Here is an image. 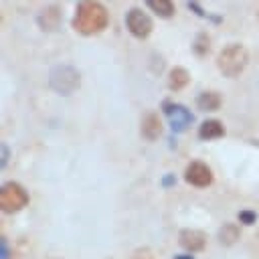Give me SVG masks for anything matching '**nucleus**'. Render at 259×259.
Masks as SVG:
<instances>
[{
  "label": "nucleus",
  "mask_w": 259,
  "mask_h": 259,
  "mask_svg": "<svg viewBox=\"0 0 259 259\" xmlns=\"http://www.w3.org/2000/svg\"><path fill=\"white\" fill-rule=\"evenodd\" d=\"M109 22V14L103 4L99 2H83L77 6V12L73 16V28L79 34L91 36L101 32Z\"/></svg>",
  "instance_id": "1"
},
{
  "label": "nucleus",
  "mask_w": 259,
  "mask_h": 259,
  "mask_svg": "<svg viewBox=\"0 0 259 259\" xmlns=\"http://www.w3.org/2000/svg\"><path fill=\"white\" fill-rule=\"evenodd\" d=\"M247 63H249V53L243 45L239 42H233V45H227L219 57H217V65H219V71L225 75V77H239L245 69H247Z\"/></svg>",
  "instance_id": "2"
},
{
  "label": "nucleus",
  "mask_w": 259,
  "mask_h": 259,
  "mask_svg": "<svg viewBox=\"0 0 259 259\" xmlns=\"http://www.w3.org/2000/svg\"><path fill=\"white\" fill-rule=\"evenodd\" d=\"M26 204H28V192H26L20 184H16V182H6V184L0 188V208H2L6 214L18 212V210H22Z\"/></svg>",
  "instance_id": "3"
},
{
  "label": "nucleus",
  "mask_w": 259,
  "mask_h": 259,
  "mask_svg": "<svg viewBox=\"0 0 259 259\" xmlns=\"http://www.w3.org/2000/svg\"><path fill=\"white\" fill-rule=\"evenodd\" d=\"M125 24H127L130 32H132L136 38H148L150 32H152V20H150V16H146V12L140 10V8H132V10L125 14Z\"/></svg>",
  "instance_id": "4"
},
{
  "label": "nucleus",
  "mask_w": 259,
  "mask_h": 259,
  "mask_svg": "<svg viewBox=\"0 0 259 259\" xmlns=\"http://www.w3.org/2000/svg\"><path fill=\"white\" fill-rule=\"evenodd\" d=\"M184 178H186L188 184L204 188V186L212 184V170H210L204 162H198V160H196V162H190V164L186 166Z\"/></svg>",
  "instance_id": "5"
},
{
  "label": "nucleus",
  "mask_w": 259,
  "mask_h": 259,
  "mask_svg": "<svg viewBox=\"0 0 259 259\" xmlns=\"http://www.w3.org/2000/svg\"><path fill=\"white\" fill-rule=\"evenodd\" d=\"M166 113H168V119H170V123H172V127L176 132H182L192 119L188 109L182 107V105H166Z\"/></svg>",
  "instance_id": "6"
},
{
  "label": "nucleus",
  "mask_w": 259,
  "mask_h": 259,
  "mask_svg": "<svg viewBox=\"0 0 259 259\" xmlns=\"http://www.w3.org/2000/svg\"><path fill=\"white\" fill-rule=\"evenodd\" d=\"M160 134H162V119L158 117V113L148 111L142 119V136L146 140H156L160 138Z\"/></svg>",
  "instance_id": "7"
},
{
  "label": "nucleus",
  "mask_w": 259,
  "mask_h": 259,
  "mask_svg": "<svg viewBox=\"0 0 259 259\" xmlns=\"http://www.w3.org/2000/svg\"><path fill=\"white\" fill-rule=\"evenodd\" d=\"M180 245L188 251H202L206 247V237L200 231H182L180 233Z\"/></svg>",
  "instance_id": "8"
},
{
  "label": "nucleus",
  "mask_w": 259,
  "mask_h": 259,
  "mask_svg": "<svg viewBox=\"0 0 259 259\" xmlns=\"http://www.w3.org/2000/svg\"><path fill=\"white\" fill-rule=\"evenodd\" d=\"M59 20H61V12H59V8L57 6H49V8H45L42 12H40V16H38V24H40V28L42 30H55L57 26H59Z\"/></svg>",
  "instance_id": "9"
},
{
  "label": "nucleus",
  "mask_w": 259,
  "mask_h": 259,
  "mask_svg": "<svg viewBox=\"0 0 259 259\" xmlns=\"http://www.w3.org/2000/svg\"><path fill=\"white\" fill-rule=\"evenodd\" d=\"M200 138L202 140H214V138H221L225 134L223 130V123L219 119H206L202 125H200Z\"/></svg>",
  "instance_id": "10"
},
{
  "label": "nucleus",
  "mask_w": 259,
  "mask_h": 259,
  "mask_svg": "<svg viewBox=\"0 0 259 259\" xmlns=\"http://www.w3.org/2000/svg\"><path fill=\"white\" fill-rule=\"evenodd\" d=\"M188 81H190V77H188L186 69H182V67L172 69V73H170V77H168V85H170V89H174V91L184 89V87L188 85Z\"/></svg>",
  "instance_id": "11"
},
{
  "label": "nucleus",
  "mask_w": 259,
  "mask_h": 259,
  "mask_svg": "<svg viewBox=\"0 0 259 259\" xmlns=\"http://www.w3.org/2000/svg\"><path fill=\"white\" fill-rule=\"evenodd\" d=\"M198 105L204 109V111H214L221 107V95L217 91H204L200 93L198 97Z\"/></svg>",
  "instance_id": "12"
},
{
  "label": "nucleus",
  "mask_w": 259,
  "mask_h": 259,
  "mask_svg": "<svg viewBox=\"0 0 259 259\" xmlns=\"http://www.w3.org/2000/svg\"><path fill=\"white\" fill-rule=\"evenodd\" d=\"M148 6H150L156 14L164 16V18H170V16L174 14V4H172V2H168V0H150V2H148Z\"/></svg>",
  "instance_id": "13"
},
{
  "label": "nucleus",
  "mask_w": 259,
  "mask_h": 259,
  "mask_svg": "<svg viewBox=\"0 0 259 259\" xmlns=\"http://www.w3.org/2000/svg\"><path fill=\"white\" fill-rule=\"evenodd\" d=\"M219 239L223 245H233L237 239H239V229L235 225H223V229L219 231Z\"/></svg>",
  "instance_id": "14"
},
{
  "label": "nucleus",
  "mask_w": 259,
  "mask_h": 259,
  "mask_svg": "<svg viewBox=\"0 0 259 259\" xmlns=\"http://www.w3.org/2000/svg\"><path fill=\"white\" fill-rule=\"evenodd\" d=\"M241 221H245V223H251V221H253V214L245 212V214H241Z\"/></svg>",
  "instance_id": "15"
},
{
  "label": "nucleus",
  "mask_w": 259,
  "mask_h": 259,
  "mask_svg": "<svg viewBox=\"0 0 259 259\" xmlns=\"http://www.w3.org/2000/svg\"><path fill=\"white\" fill-rule=\"evenodd\" d=\"M176 259H190V257H184V255H180V257H176Z\"/></svg>",
  "instance_id": "16"
},
{
  "label": "nucleus",
  "mask_w": 259,
  "mask_h": 259,
  "mask_svg": "<svg viewBox=\"0 0 259 259\" xmlns=\"http://www.w3.org/2000/svg\"><path fill=\"white\" fill-rule=\"evenodd\" d=\"M257 18H259V12H257Z\"/></svg>",
  "instance_id": "17"
}]
</instances>
